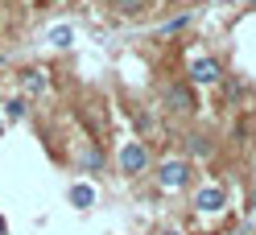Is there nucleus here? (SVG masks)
<instances>
[{
  "label": "nucleus",
  "instance_id": "f257e3e1",
  "mask_svg": "<svg viewBox=\"0 0 256 235\" xmlns=\"http://www.w3.org/2000/svg\"><path fill=\"white\" fill-rule=\"evenodd\" d=\"M145 169H149V149L140 145V140H132V145L120 149V174L136 178V174H145Z\"/></svg>",
  "mask_w": 256,
  "mask_h": 235
},
{
  "label": "nucleus",
  "instance_id": "f03ea898",
  "mask_svg": "<svg viewBox=\"0 0 256 235\" xmlns=\"http://www.w3.org/2000/svg\"><path fill=\"white\" fill-rule=\"evenodd\" d=\"M157 182H162V190H182V186L190 182V165L186 161H162Z\"/></svg>",
  "mask_w": 256,
  "mask_h": 235
},
{
  "label": "nucleus",
  "instance_id": "7ed1b4c3",
  "mask_svg": "<svg viewBox=\"0 0 256 235\" xmlns=\"http://www.w3.org/2000/svg\"><path fill=\"white\" fill-rule=\"evenodd\" d=\"M166 103L174 107V112L186 116V112H194V91H190L186 83H170V87H166Z\"/></svg>",
  "mask_w": 256,
  "mask_h": 235
},
{
  "label": "nucleus",
  "instance_id": "20e7f679",
  "mask_svg": "<svg viewBox=\"0 0 256 235\" xmlns=\"http://www.w3.org/2000/svg\"><path fill=\"white\" fill-rule=\"evenodd\" d=\"M219 78H223V70H219L215 58H194V66H190V83L211 87V83H219Z\"/></svg>",
  "mask_w": 256,
  "mask_h": 235
},
{
  "label": "nucleus",
  "instance_id": "39448f33",
  "mask_svg": "<svg viewBox=\"0 0 256 235\" xmlns=\"http://www.w3.org/2000/svg\"><path fill=\"white\" fill-rule=\"evenodd\" d=\"M223 202H228V194H223V186H202V190L194 194V207H198V211H219Z\"/></svg>",
  "mask_w": 256,
  "mask_h": 235
},
{
  "label": "nucleus",
  "instance_id": "423d86ee",
  "mask_svg": "<svg viewBox=\"0 0 256 235\" xmlns=\"http://www.w3.org/2000/svg\"><path fill=\"white\" fill-rule=\"evenodd\" d=\"M46 83H50V78H46V70H29V74H25V91H29V95H42Z\"/></svg>",
  "mask_w": 256,
  "mask_h": 235
},
{
  "label": "nucleus",
  "instance_id": "0eeeda50",
  "mask_svg": "<svg viewBox=\"0 0 256 235\" xmlns=\"http://www.w3.org/2000/svg\"><path fill=\"white\" fill-rule=\"evenodd\" d=\"M70 202H74V207H91V202H95V190L78 182V186H70Z\"/></svg>",
  "mask_w": 256,
  "mask_h": 235
},
{
  "label": "nucleus",
  "instance_id": "6e6552de",
  "mask_svg": "<svg viewBox=\"0 0 256 235\" xmlns=\"http://www.w3.org/2000/svg\"><path fill=\"white\" fill-rule=\"evenodd\" d=\"M124 17H136V12H145V0H112Z\"/></svg>",
  "mask_w": 256,
  "mask_h": 235
},
{
  "label": "nucleus",
  "instance_id": "1a4fd4ad",
  "mask_svg": "<svg viewBox=\"0 0 256 235\" xmlns=\"http://www.w3.org/2000/svg\"><path fill=\"white\" fill-rule=\"evenodd\" d=\"M190 153H194V157H206V153H211V140H206V136H190Z\"/></svg>",
  "mask_w": 256,
  "mask_h": 235
},
{
  "label": "nucleus",
  "instance_id": "9d476101",
  "mask_svg": "<svg viewBox=\"0 0 256 235\" xmlns=\"http://www.w3.org/2000/svg\"><path fill=\"white\" fill-rule=\"evenodd\" d=\"M50 41H54V45H70V29H66V25H58L54 33H50Z\"/></svg>",
  "mask_w": 256,
  "mask_h": 235
},
{
  "label": "nucleus",
  "instance_id": "9b49d317",
  "mask_svg": "<svg viewBox=\"0 0 256 235\" xmlns=\"http://www.w3.org/2000/svg\"><path fill=\"white\" fill-rule=\"evenodd\" d=\"M25 116V99H12L8 103V120H21Z\"/></svg>",
  "mask_w": 256,
  "mask_h": 235
},
{
  "label": "nucleus",
  "instance_id": "f8f14e48",
  "mask_svg": "<svg viewBox=\"0 0 256 235\" xmlns=\"http://www.w3.org/2000/svg\"><path fill=\"white\" fill-rule=\"evenodd\" d=\"M162 235H182V231H178V227H166V231H162Z\"/></svg>",
  "mask_w": 256,
  "mask_h": 235
},
{
  "label": "nucleus",
  "instance_id": "ddd939ff",
  "mask_svg": "<svg viewBox=\"0 0 256 235\" xmlns=\"http://www.w3.org/2000/svg\"><path fill=\"white\" fill-rule=\"evenodd\" d=\"M4 231H8V227H4V219H0V235H4Z\"/></svg>",
  "mask_w": 256,
  "mask_h": 235
},
{
  "label": "nucleus",
  "instance_id": "4468645a",
  "mask_svg": "<svg viewBox=\"0 0 256 235\" xmlns=\"http://www.w3.org/2000/svg\"><path fill=\"white\" fill-rule=\"evenodd\" d=\"M252 211H256V194H252Z\"/></svg>",
  "mask_w": 256,
  "mask_h": 235
},
{
  "label": "nucleus",
  "instance_id": "2eb2a0df",
  "mask_svg": "<svg viewBox=\"0 0 256 235\" xmlns=\"http://www.w3.org/2000/svg\"><path fill=\"white\" fill-rule=\"evenodd\" d=\"M252 4H256V0H252Z\"/></svg>",
  "mask_w": 256,
  "mask_h": 235
}]
</instances>
